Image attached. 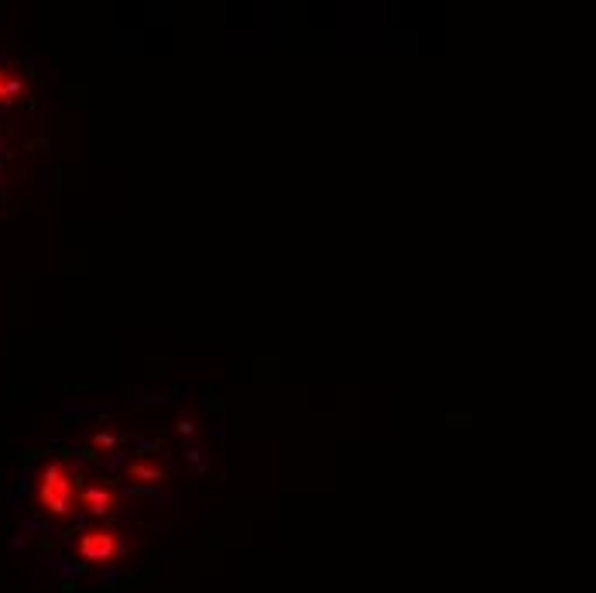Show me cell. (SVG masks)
<instances>
[{"label":"cell","mask_w":596,"mask_h":593,"mask_svg":"<svg viewBox=\"0 0 596 593\" xmlns=\"http://www.w3.org/2000/svg\"><path fill=\"white\" fill-rule=\"evenodd\" d=\"M124 539L114 528H90L76 539V556L90 566H114L117 559H124Z\"/></svg>","instance_id":"obj_2"},{"label":"cell","mask_w":596,"mask_h":593,"mask_svg":"<svg viewBox=\"0 0 596 593\" xmlns=\"http://www.w3.org/2000/svg\"><path fill=\"white\" fill-rule=\"evenodd\" d=\"M24 96V79L11 76L7 69H0V107H7V103L21 100Z\"/></svg>","instance_id":"obj_5"},{"label":"cell","mask_w":596,"mask_h":593,"mask_svg":"<svg viewBox=\"0 0 596 593\" xmlns=\"http://www.w3.org/2000/svg\"><path fill=\"white\" fill-rule=\"evenodd\" d=\"M79 508L93 518H114L117 515V491L107 484H86L79 487Z\"/></svg>","instance_id":"obj_3"},{"label":"cell","mask_w":596,"mask_h":593,"mask_svg":"<svg viewBox=\"0 0 596 593\" xmlns=\"http://www.w3.org/2000/svg\"><path fill=\"white\" fill-rule=\"evenodd\" d=\"M127 477L134 480V484H165V480H172V470L161 467L158 460H131L127 463Z\"/></svg>","instance_id":"obj_4"},{"label":"cell","mask_w":596,"mask_h":593,"mask_svg":"<svg viewBox=\"0 0 596 593\" xmlns=\"http://www.w3.org/2000/svg\"><path fill=\"white\" fill-rule=\"evenodd\" d=\"M93 443H96V446H103V450H114V446L120 443V436H114V432H96Z\"/></svg>","instance_id":"obj_6"},{"label":"cell","mask_w":596,"mask_h":593,"mask_svg":"<svg viewBox=\"0 0 596 593\" xmlns=\"http://www.w3.org/2000/svg\"><path fill=\"white\" fill-rule=\"evenodd\" d=\"M35 501L48 518H55V522L72 518V511H76V474H72V467L66 460L45 463L42 474H38Z\"/></svg>","instance_id":"obj_1"}]
</instances>
